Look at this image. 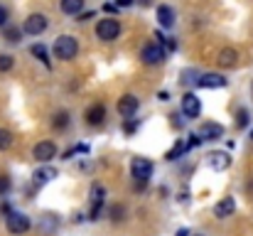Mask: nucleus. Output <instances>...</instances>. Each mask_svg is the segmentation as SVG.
I'll use <instances>...</instances> for the list:
<instances>
[{
  "label": "nucleus",
  "mask_w": 253,
  "mask_h": 236,
  "mask_svg": "<svg viewBox=\"0 0 253 236\" xmlns=\"http://www.w3.org/2000/svg\"><path fill=\"white\" fill-rule=\"evenodd\" d=\"M135 128H138V123H135V121H133V123H130V121H126V133H135Z\"/></svg>",
  "instance_id": "72a5a7b5"
},
{
  "label": "nucleus",
  "mask_w": 253,
  "mask_h": 236,
  "mask_svg": "<svg viewBox=\"0 0 253 236\" xmlns=\"http://www.w3.org/2000/svg\"><path fill=\"white\" fill-rule=\"evenodd\" d=\"M118 35H121V22H118L116 17H103V20H98V25H96V37H98L101 42H113V40H118Z\"/></svg>",
  "instance_id": "7ed1b4c3"
},
{
  "label": "nucleus",
  "mask_w": 253,
  "mask_h": 236,
  "mask_svg": "<svg viewBox=\"0 0 253 236\" xmlns=\"http://www.w3.org/2000/svg\"><path fill=\"white\" fill-rule=\"evenodd\" d=\"M177 236H189V232H187V229H179V232H177Z\"/></svg>",
  "instance_id": "c9c22d12"
},
{
  "label": "nucleus",
  "mask_w": 253,
  "mask_h": 236,
  "mask_svg": "<svg viewBox=\"0 0 253 236\" xmlns=\"http://www.w3.org/2000/svg\"><path fill=\"white\" fill-rule=\"evenodd\" d=\"M236 126H239V128H246V126H249V111H246V108H239V111H236Z\"/></svg>",
  "instance_id": "a878e982"
},
{
  "label": "nucleus",
  "mask_w": 253,
  "mask_h": 236,
  "mask_svg": "<svg viewBox=\"0 0 253 236\" xmlns=\"http://www.w3.org/2000/svg\"><path fill=\"white\" fill-rule=\"evenodd\" d=\"M47 17L42 15V12H32L25 22H22V32L25 35H32V37H37V35H42L44 30H47Z\"/></svg>",
  "instance_id": "423d86ee"
},
{
  "label": "nucleus",
  "mask_w": 253,
  "mask_h": 236,
  "mask_svg": "<svg viewBox=\"0 0 253 236\" xmlns=\"http://www.w3.org/2000/svg\"><path fill=\"white\" fill-rule=\"evenodd\" d=\"M153 170H155V165H153L148 157H133V162H130V175H133V180L138 182V185H135L138 189L145 187V182L153 177Z\"/></svg>",
  "instance_id": "f03ea898"
},
{
  "label": "nucleus",
  "mask_w": 253,
  "mask_h": 236,
  "mask_svg": "<svg viewBox=\"0 0 253 236\" xmlns=\"http://www.w3.org/2000/svg\"><path fill=\"white\" fill-rule=\"evenodd\" d=\"M2 37H5V42H10V45H17V42L22 40V30H20V27H5Z\"/></svg>",
  "instance_id": "412c9836"
},
{
  "label": "nucleus",
  "mask_w": 253,
  "mask_h": 236,
  "mask_svg": "<svg viewBox=\"0 0 253 236\" xmlns=\"http://www.w3.org/2000/svg\"><path fill=\"white\" fill-rule=\"evenodd\" d=\"M103 118H106V106L103 103H93V106L86 108V126L98 128L103 123Z\"/></svg>",
  "instance_id": "f8f14e48"
},
{
  "label": "nucleus",
  "mask_w": 253,
  "mask_h": 236,
  "mask_svg": "<svg viewBox=\"0 0 253 236\" xmlns=\"http://www.w3.org/2000/svg\"><path fill=\"white\" fill-rule=\"evenodd\" d=\"M30 52H32V54H35V57H37L47 69L52 67V59H49V52H47V47H44V45H32V49H30Z\"/></svg>",
  "instance_id": "aec40b11"
},
{
  "label": "nucleus",
  "mask_w": 253,
  "mask_h": 236,
  "mask_svg": "<svg viewBox=\"0 0 253 236\" xmlns=\"http://www.w3.org/2000/svg\"><path fill=\"white\" fill-rule=\"evenodd\" d=\"M79 54V40L72 35H59L54 42V57L62 62H72Z\"/></svg>",
  "instance_id": "f257e3e1"
},
{
  "label": "nucleus",
  "mask_w": 253,
  "mask_h": 236,
  "mask_svg": "<svg viewBox=\"0 0 253 236\" xmlns=\"http://www.w3.org/2000/svg\"><path fill=\"white\" fill-rule=\"evenodd\" d=\"M194 236H202V234H194Z\"/></svg>",
  "instance_id": "58836bf2"
},
{
  "label": "nucleus",
  "mask_w": 253,
  "mask_h": 236,
  "mask_svg": "<svg viewBox=\"0 0 253 236\" xmlns=\"http://www.w3.org/2000/svg\"><path fill=\"white\" fill-rule=\"evenodd\" d=\"M224 136V126L221 123H204L199 128V138L202 141H219Z\"/></svg>",
  "instance_id": "2eb2a0df"
},
{
  "label": "nucleus",
  "mask_w": 253,
  "mask_h": 236,
  "mask_svg": "<svg viewBox=\"0 0 253 236\" xmlns=\"http://www.w3.org/2000/svg\"><path fill=\"white\" fill-rule=\"evenodd\" d=\"M202 113V101H199V96L197 94H184L182 96V116L184 118H197Z\"/></svg>",
  "instance_id": "6e6552de"
},
{
  "label": "nucleus",
  "mask_w": 253,
  "mask_h": 236,
  "mask_svg": "<svg viewBox=\"0 0 253 236\" xmlns=\"http://www.w3.org/2000/svg\"><path fill=\"white\" fill-rule=\"evenodd\" d=\"M10 187H12L10 177H7V175H0V197H2V194H7V192H10Z\"/></svg>",
  "instance_id": "cd10ccee"
},
{
  "label": "nucleus",
  "mask_w": 253,
  "mask_h": 236,
  "mask_svg": "<svg viewBox=\"0 0 253 236\" xmlns=\"http://www.w3.org/2000/svg\"><path fill=\"white\" fill-rule=\"evenodd\" d=\"M103 202H106V189H103L101 185H93V187H91V212H88V219H91V222L98 219Z\"/></svg>",
  "instance_id": "9d476101"
},
{
  "label": "nucleus",
  "mask_w": 253,
  "mask_h": 236,
  "mask_svg": "<svg viewBox=\"0 0 253 236\" xmlns=\"http://www.w3.org/2000/svg\"><path fill=\"white\" fill-rule=\"evenodd\" d=\"M57 177V170L54 167H40V170H35V175H32V185H35V189H40V187H44L47 182H52Z\"/></svg>",
  "instance_id": "ddd939ff"
},
{
  "label": "nucleus",
  "mask_w": 253,
  "mask_h": 236,
  "mask_svg": "<svg viewBox=\"0 0 253 236\" xmlns=\"http://www.w3.org/2000/svg\"><path fill=\"white\" fill-rule=\"evenodd\" d=\"M207 165H209L211 170H216V172H224V170L231 167V155H229L226 150H211V153L207 155Z\"/></svg>",
  "instance_id": "9b49d317"
},
{
  "label": "nucleus",
  "mask_w": 253,
  "mask_h": 236,
  "mask_svg": "<svg viewBox=\"0 0 253 236\" xmlns=\"http://www.w3.org/2000/svg\"><path fill=\"white\" fill-rule=\"evenodd\" d=\"M5 25H7V7L0 5V27H5Z\"/></svg>",
  "instance_id": "7c9ffc66"
},
{
  "label": "nucleus",
  "mask_w": 253,
  "mask_h": 236,
  "mask_svg": "<svg viewBox=\"0 0 253 236\" xmlns=\"http://www.w3.org/2000/svg\"><path fill=\"white\" fill-rule=\"evenodd\" d=\"M135 0H116V7H130Z\"/></svg>",
  "instance_id": "f704fd0d"
},
{
  "label": "nucleus",
  "mask_w": 253,
  "mask_h": 236,
  "mask_svg": "<svg viewBox=\"0 0 253 236\" xmlns=\"http://www.w3.org/2000/svg\"><path fill=\"white\" fill-rule=\"evenodd\" d=\"M236 212V199L234 197H224L221 202H216V207H214V217L216 219H226V217H231Z\"/></svg>",
  "instance_id": "4468645a"
},
{
  "label": "nucleus",
  "mask_w": 253,
  "mask_h": 236,
  "mask_svg": "<svg viewBox=\"0 0 253 236\" xmlns=\"http://www.w3.org/2000/svg\"><path fill=\"white\" fill-rule=\"evenodd\" d=\"M59 7H62L64 15L77 17V15H82V10H84V0H59Z\"/></svg>",
  "instance_id": "a211bd4d"
},
{
  "label": "nucleus",
  "mask_w": 253,
  "mask_h": 236,
  "mask_svg": "<svg viewBox=\"0 0 253 236\" xmlns=\"http://www.w3.org/2000/svg\"><path fill=\"white\" fill-rule=\"evenodd\" d=\"M69 121H72V118H69V113H67V111H59V113H54L52 126H54L57 131H64V128L69 126Z\"/></svg>",
  "instance_id": "4be33fe9"
},
{
  "label": "nucleus",
  "mask_w": 253,
  "mask_h": 236,
  "mask_svg": "<svg viewBox=\"0 0 253 236\" xmlns=\"http://www.w3.org/2000/svg\"><path fill=\"white\" fill-rule=\"evenodd\" d=\"M199 143H202V138H199V136H189V141H187L184 145H187V150H192V148H197Z\"/></svg>",
  "instance_id": "c756f323"
},
{
  "label": "nucleus",
  "mask_w": 253,
  "mask_h": 236,
  "mask_svg": "<svg viewBox=\"0 0 253 236\" xmlns=\"http://www.w3.org/2000/svg\"><path fill=\"white\" fill-rule=\"evenodd\" d=\"M251 141H253V131H251Z\"/></svg>",
  "instance_id": "4c0bfd02"
},
{
  "label": "nucleus",
  "mask_w": 253,
  "mask_h": 236,
  "mask_svg": "<svg viewBox=\"0 0 253 236\" xmlns=\"http://www.w3.org/2000/svg\"><path fill=\"white\" fill-rule=\"evenodd\" d=\"M12 64H15V59L10 54H0V72H10Z\"/></svg>",
  "instance_id": "bb28decb"
},
{
  "label": "nucleus",
  "mask_w": 253,
  "mask_h": 236,
  "mask_svg": "<svg viewBox=\"0 0 253 236\" xmlns=\"http://www.w3.org/2000/svg\"><path fill=\"white\" fill-rule=\"evenodd\" d=\"M86 20H93V10H88V12H82V15H79V22H86Z\"/></svg>",
  "instance_id": "473e14b6"
},
{
  "label": "nucleus",
  "mask_w": 253,
  "mask_h": 236,
  "mask_svg": "<svg viewBox=\"0 0 253 236\" xmlns=\"http://www.w3.org/2000/svg\"><path fill=\"white\" fill-rule=\"evenodd\" d=\"M158 22H160V27H165V30H169V27L174 25V10H172L169 5H160V7H158Z\"/></svg>",
  "instance_id": "f3484780"
},
{
  "label": "nucleus",
  "mask_w": 253,
  "mask_h": 236,
  "mask_svg": "<svg viewBox=\"0 0 253 236\" xmlns=\"http://www.w3.org/2000/svg\"><path fill=\"white\" fill-rule=\"evenodd\" d=\"M103 12H108V15H116V12H118L116 2H106V5H103Z\"/></svg>",
  "instance_id": "2f4dec72"
},
{
  "label": "nucleus",
  "mask_w": 253,
  "mask_h": 236,
  "mask_svg": "<svg viewBox=\"0 0 253 236\" xmlns=\"http://www.w3.org/2000/svg\"><path fill=\"white\" fill-rule=\"evenodd\" d=\"M57 143L54 141H42V143H37L35 145V150H32V157L37 160V162H49L52 157H57Z\"/></svg>",
  "instance_id": "1a4fd4ad"
},
{
  "label": "nucleus",
  "mask_w": 253,
  "mask_h": 236,
  "mask_svg": "<svg viewBox=\"0 0 253 236\" xmlns=\"http://www.w3.org/2000/svg\"><path fill=\"white\" fill-rule=\"evenodd\" d=\"M138 108H140V101H138L133 94H123V96L118 98V103H116V111H118L121 116H126V118H133V116L138 113Z\"/></svg>",
  "instance_id": "0eeeda50"
},
{
  "label": "nucleus",
  "mask_w": 253,
  "mask_h": 236,
  "mask_svg": "<svg viewBox=\"0 0 253 236\" xmlns=\"http://www.w3.org/2000/svg\"><path fill=\"white\" fill-rule=\"evenodd\" d=\"M123 219H126V207H123V204H116V207H111V222L121 224Z\"/></svg>",
  "instance_id": "393cba45"
},
{
  "label": "nucleus",
  "mask_w": 253,
  "mask_h": 236,
  "mask_svg": "<svg viewBox=\"0 0 253 236\" xmlns=\"http://www.w3.org/2000/svg\"><path fill=\"white\" fill-rule=\"evenodd\" d=\"M197 84L202 89H224L226 86V79L221 77V74H202V77L197 79Z\"/></svg>",
  "instance_id": "dca6fc26"
},
{
  "label": "nucleus",
  "mask_w": 253,
  "mask_h": 236,
  "mask_svg": "<svg viewBox=\"0 0 253 236\" xmlns=\"http://www.w3.org/2000/svg\"><path fill=\"white\" fill-rule=\"evenodd\" d=\"M187 153V145H184V141H177L174 145H172V150H168V160H179V157Z\"/></svg>",
  "instance_id": "5701e85b"
},
{
  "label": "nucleus",
  "mask_w": 253,
  "mask_h": 236,
  "mask_svg": "<svg viewBox=\"0 0 253 236\" xmlns=\"http://www.w3.org/2000/svg\"><path fill=\"white\" fill-rule=\"evenodd\" d=\"M12 133L7 131V128H0V153L2 150H10V145H12Z\"/></svg>",
  "instance_id": "b1692460"
},
{
  "label": "nucleus",
  "mask_w": 253,
  "mask_h": 236,
  "mask_svg": "<svg viewBox=\"0 0 253 236\" xmlns=\"http://www.w3.org/2000/svg\"><path fill=\"white\" fill-rule=\"evenodd\" d=\"M138 2H140V5H150V0H138Z\"/></svg>",
  "instance_id": "e433bc0d"
},
{
  "label": "nucleus",
  "mask_w": 253,
  "mask_h": 236,
  "mask_svg": "<svg viewBox=\"0 0 253 236\" xmlns=\"http://www.w3.org/2000/svg\"><path fill=\"white\" fill-rule=\"evenodd\" d=\"M169 123H172L174 128H182V126H184V121H182L179 113H172V116H169Z\"/></svg>",
  "instance_id": "c85d7f7f"
},
{
  "label": "nucleus",
  "mask_w": 253,
  "mask_h": 236,
  "mask_svg": "<svg viewBox=\"0 0 253 236\" xmlns=\"http://www.w3.org/2000/svg\"><path fill=\"white\" fill-rule=\"evenodd\" d=\"M236 59H239V54H236V49H231V47H226V49H221L219 52V64L221 67H234L236 64Z\"/></svg>",
  "instance_id": "6ab92c4d"
},
{
  "label": "nucleus",
  "mask_w": 253,
  "mask_h": 236,
  "mask_svg": "<svg viewBox=\"0 0 253 236\" xmlns=\"http://www.w3.org/2000/svg\"><path fill=\"white\" fill-rule=\"evenodd\" d=\"M5 227H7V232L15 236H22L30 232V217H25V214H20V212H12V214H7V219H5Z\"/></svg>",
  "instance_id": "39448f33"
},
{
  "label": "nucleus",
  "mask_w": 253,
  "mask_h": 236,
  "mask_svg": "<svg viewBox=\"0 0 253 236\" xmlns=\"http://www.w3.org/2000/svg\"><path fill=\"white\" fill-rule=\"evenodd\" d=\"M140 59H143V64H148V67H158V64H163V62H165V49H163V45H158V42H148V45L140 49Z\"/></svg>",
  "instance_id": "20e7f679"
}]
</instances>
